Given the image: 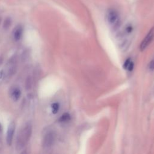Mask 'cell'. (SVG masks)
Wrapping results in <instances>:
<instances>
[{
  "mask_svg": "<svg viewBox=\"0 0 154 154\" xmlns=\"http://www.w3.org/2000/svg\"><path fill=\"white\" fill-rule=\"evenodd\" d=\"M33 126L31 122H27L22 127L19 132L18 138L16 140V149L17 150H21L23 149L24 146L29 141L32 134Z\"/></svg>",
  "mask_w": 154,
  "mask_h": 154,
  "instance_id": "obj_1",
  "label": "cell"
},
{
  "mask_svg": "<svg viewBox=\"0 0 154 154\" xmlns=\"http://www.w3.org/2000/svg\"><path fill=\"white\" fill-rule=\"evenodd\" d=\"M106 21L114 31H117L121 24V17L117 11L114 9L108 10L106 13Z\"/></svg>",
  "mask_w": 154,
  "mask_h": 154,
  "instance_id": "obj_2",
  "label": "cell"
},
{
  "mask_svg": "<svg viewBox=\"0 0 154 154\" xmlns=\"http://www.w3.org/2000/svg\"><path fill=\"white\" fill-rule=\"evenodd\" d=\"M154 39V27L147 33V35L145 36L144 39L143 40L140 45V49L141 51H143L146 49L149 45L151 43Z\"/></svg>",
  "mask_w": 154,
  "mask_h": 154,
  "instance_id": "obj_3",
  "label": "cell"
},
{
  "mask_svg": "<svg viewBox=\"0 0 154 154\" xmlns=\"http://www.w3.org/2000/svg\"><path fill=\"white\" fill-rule=\"evenodd\" d=\"M55 140V135L53 131H49L45 135L43 140V146L44 148H50Z\"/></svg>",
  "mask_w": 154,
  "mask_h": 154,
  "instance_id": "obj_4",
  "label": "cell"
},
{
  "mask_svg": "<svg viewBox=\"0 0 154 154\" xmlns=\"http://www.w3.org/2000/svg\"><path fill=\"white\" fill-rule=\"evenodd\" d=\"M15 123L14 122H10V123L9 125L7 133V137H6V141L7 143L9 146L12 145L13 136L15 134Z\"/></svg>",
  "mask_w": 154,
  "mask_h": 154,
  "instance_id": "obj_5",
  "label": "cell"
},
{
  "mask_svg": "<svg viewBox=\"0 0 154 154\" xmlns=\"http://www.w3.org/2000/svg\"><path fill=\"white\" fill-rule=\"evenodd\" d=\"M24 33V28L21 25H17L13 30L12 36L14 41L18 42L21 39Z\"/></svg>",
  "mask_w": 154,
  "mask_h": 154,
  "instance_id": "obj_6",
  "label": "cell"
},
{
  "mask_svg": "<svg viewBox=\"0 0 154 154\" xmlns=\"http://www.w3.org/2000/svg\"><path fill=\"white\" fill-rule=\"evenodd\" d=\"M10 96L13 101L17 102L21 96V91L18 87H13L10 90Z\"/></svg>",
  "mask_w": 154,
  "mask_h": 154,
  "instance_id": "obj_7",
  "label": "cell"
},
{
  "mask_svg": "<svg viewBox=\"0 0 154 154\" xmlns=\"http://www.w3.org/2000/svg\"><path fill=\"white\" fill-rule=\"evenodd\" d=\"M123 67L126 70L128 71H132L134 68V63L131 61L130 59H128L125 61Z\"/></svg>",
  "mask_w": 154,
  "mask_h": 154,
  "instance_id": "obj_8",
  "label": "cell"
},
{
  "mask_svg": "<svg viewBox=\"0 0 154 154\" xmlns=\"http://www.w3.org/2000/svg\"><path fill=\"white\" fill-rule=\"evenodd\" d=\"M33 78L31 76H28L25 79V88L26 90H30L33 87Z\"/></svg>",
  "mask_w": 154,
  "mask_h": 154,
  "instance_id": "obj_9",
  "label": "cell"
},
{
  "mask_svg": "<svg viewBox=\"0 0 154 154\" xmlns=\"http://www.w3.org/2000/svg\"><path fill=\"white\" fill-rule=\"evenodd\" d=\"M12 18H10V17H7L6 18H5L4 21V22H3V28L4 30H9L10 27H11V25H12Z\"/></svg>",
  "mask_w": 154,
  "mask_h": 154,
  "instance_id": "obj_10",
  "label": "cell"
},
{
  "mask_svg": "<svg viewBox=\"0 0 154 154\" xmlns=\"http://www.w3.org/2000/svg\"><path fill=\"white\" fill-rule=\"evenodd\" d=\"M59 120L60 122H67L70 120V115L67 113H65L60 117Z\"/></svg>",
  "mask_w": 154,
  "mask_h": 154,
  "instance_id": "obj_11",
  "label": "cell"
},
{
  "mask_svg": "<svg viewBox=\"0 0 154 154\" xmlns=\"http://www.w3.org/2000/svg\"><path fill=\"white\" fill-rule=\"evenodd\" d=\"M51 107H52V111H53V114H56V113H58V111L59 110V107H60L59 103L55 102V103L52 104V106H51Z\"/></svg>",
  "mask_w": 154,
  "mask_h": 154,
  "instance_id": "obj_12",
  "label": "cell"
},
{
  "mask_svg": "<svg viewBox=\"0 0 154 154\" xmlns=\"http://www.w3.org/2000/svg\"><path fill=\"white\" fill-rule=\"evenodd\" d=\"M133 31V27L131 25H128L125 28L124 33L126 34V35H129Z\"/></svg>",
  "mask_w": 154,
  "mask_h": 154,
  "instance_id": "obj_13",
  "label": "cell"
},
{
  "mask_svg": "<svg viewBox=\"0 0 154 154\" xmlns=\"http://www.w3.org/2000/svg\"><path fill=\"white\" fill-rule=\"evenodd\" d=\"M29 56H30V54L29 53H28V51H25L22 55V60L24 61H27V60H28V59L29 58Z\"/></svg>",
  "mask_w": 154,
  "mask_h": 154,
  "instance_id": "obj_14",
  "label": "cell"
},
{
  "mask_svg": "<svg viewBox=\"0 0 154 154\" xmlns=\"http://www.w3.org/2000/svg\"><path fill=\"white\" fill-rule=\"evenodd\" d=\"M149 69L150 71H153V69H154V60H152L149 63Z\"/></svg>",
  "mask_w": 154,
  "mask_h": 154,
  "instance_id": "obj_15",
  "label": "cell"
},
{
  "mask_svg": "<svg viewBox=\"0 0 154 154\" xmlns=\"http://www.w3.org/2000/svg\"><path fill=\"white\" fill-rule=\"evenodd\" d=\"M5 77V72L4 71H0V79H2Z\"/></svg>",
  "mask_w": 154,
  "mask_h": 154,
  "instance_id": "obj_16",
  "label": "cell"
},
{
  "mask_svg": "<svg viewBox=\"0 0 154 154\" xmlns=\"http://www.w3.org/2000/svg\"><path fill=\"white\" fill-rule=\"evenodd\" d=\"M4 61V58L3 56H0V66H1Z\"/></svg>",
  "mask_w": 154,
  "mask_h": 154,
  "instance_id": "obj_17",
  "label": "cell"
},
{
  "mask_svg": "<svg viewBox=\"0 0 154 154\" xmlns=\"http://www.w3.org/2000/svg\"><path fill=\"white\" fill-rule=\"evenodd\" d=\"M1 21H2V18L1 16H0V25H1Z\"/></svg>",
  "mask_w": 154,
  "mask_h": 154,
  "instance_id": "obj_18",
  "label": "cell"
},
{
  "mask_svg": "<svg viewBox=\"0 0 154 154\" xmlns=\"http://www.w3.org/2000/svg\"><path fill=\"white\" fill-rule=\"evenodd\" d=\"M22 154H27V152H24L22 153Z\"/></svg>",
  "mask_w": 154,
  "mask_h": 154,
  "instance_id": "obj_19",
  "label": "cell"
},
{
  "mask_svg": "<svg viewBox=\"0 0 154 154\" xmlns=\"http://www.w3.org/2000/svg\"><path fill=\"white\" fill-rule=\"evenodd\" d=\"M1 125H0V131H1Z\"/></svg>",
  "mask_w": 154,
  "mask_h": 154,
  "instance_id": "obj_20",
  "label": "cell"
}]
</instances>
